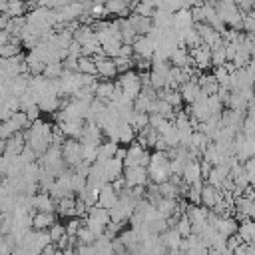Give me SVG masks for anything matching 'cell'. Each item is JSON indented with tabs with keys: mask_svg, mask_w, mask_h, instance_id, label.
<instances>
[{
	"mask_svg": "<svg viewBox=\"0 0 255 255\" xmlns=\"http://www.w3.org/2000/svg\"><path fill=\"white\" fill-rule=\"evenodd\" d=\"M60 151H62V159L68 167H76L80 161H82V145L78 139H72V137H66L64 143L60 145Z\"/></svg>",
	"mask_w": 255,
	"mask_h": 255,
	"instance_id": "6da1fadb",
	"label": "cell"
},
{
	"mask_svg": "<svg viewBox=\"0 0 255 255\" xmlns=\"http://www.w3.org/2000/svg\"><path fill=\"white\" fill-rule=\"evenodd\" d=\"M189 58H191V66H195L201 72H207V68L211 66V50L205 44H197L189 48Z\"/></svg>",
	"mask_w": 255,
	"mask_h": 255,
	"instance_id": "7a4b0ae2",
	"label": "cell"
},
{
	"mask_svg": "<svg viewBox=\"0 0 255 255\" xmlns=\"http://www.w3.org/2000/svg\"><path fill=\"white\" fill-rule=\"evenodd\" d=\"M193 28H195L197 34H199L201 44H205L209 50L215 48V46H221V44H223L221 34H219L217 30H213L209 24H205V22H197V24H193Z\"/></svg>",
	"mask_w": 255,
	"mask_h": 255,
	"instance_id": "3957f363",
	"label": "cell"
},
{
	"mask_svg": "<svg viewBox=\"0 0 255 255\" xmlns=\"http://www.w3.org/2000/svg\"><path fill=\"white\" fill-rule=\"evenodd\" d=\"M131 50H133V58L151 60L153 50H155V42L149 36H135L131 42Z\"/></svg>",
	"mask_w": 255,
	"mask_h": 255,
	"instance_id": "277c9868",
	"label": "cell"
},
{
	"mask_svg": "<svg viewBox=\"0 0 255 255\" xmlns=\"http://www.w3.org/2000/svg\"><path fill=\"white\" fill-rule=\"evenodd\" d=\"M92 58H94V62H96V76H98V78H102V80H114V78L118 76V70H116L112 58H108V56H104V54H96V56H92Z\"/></svg>",
	"mask_w": 255,
	"mask_h": 255,
	"instance_id": "5b68a950",
	"label": "cell"
},
{
	"mask_svg": "<svg viewBox=\"0 0 255 255\" xmlns=\"http://www.w3.org/2000/svg\"><path fill=\"white\" fill-rule=\"evenodd\" d=\"M124 181H126V187L145 185V183H147V169H145L143 165H129V167H124Z\"/></svg>",
	"mask_w": 255,
	"mask_h": 255,
	"instance_id": "8992f818",
	"label": "cell"
},
{
	"mask_svg": "<svg viewBox=\"0 0 255 255\" xmlns=\"http://www.w3.org/2000/svg\"><path fill=\"white\" fill-rule=\"evenodd\" d=\"M32 211H56V199L48 191H36L32 195Z\"/></svg>",
	"mask_w": 255,
	"mask_h": 255,
	"instance_id": "52a82bcc",
	"label": "cell"
},
{
	"mask_svg": "<svg viewBox=\"0 0 255 255\" xmlns=\"http://www.w3.org/2000/svg\"><path fill=\"white\" fill-rule=\"evenodd\" d=\"M36 106H38L40 112L54 114L56 110H60V106H62V98H60L58 94H54V92H46V94H42V96L38 98Z\"/></svg>",
	"mask_w": 255,
	"mask_h": 255,
	"instance_id": "ba28073f",
	"label": "cell"
},
{
	"mask_svg": "<svg viewBox=\"0 0 255 255\" xmlns=\"http://www.w3.org/2000/svg\"><path fill=\"white\" fill-rule=\"evenodd\" d=\"M100 207H106V209H112L116 203H118V191L112 187V183H104L98 191V201H96Z\"/></svg>",
	"mask_w": 255,
	"mask_h": 255,
	"instance_id": "9c48e42d",
	"label": "cell"
},
{
	"mask_svg": "<svg viewBox=\"0 0 255 255\" xmlns=\"http://www.w3.org/2000/svg\"><path fill=\"white\" fill-rule=\"evenodd\" d=\"M128 22L131 24V28L135 30L137 36H145V34H149V30L153 28L151 18H147V16H139V14H135V12H129Z\"/></svg>",
	"mask_w": 255,
	"mask_h": 255,
	"instance_id": "30bf717a",
	"label": "cell"
},
{
	"mask_svg": "<svg viewBox=\"0 0 255 255\" xmlns=\"http://www.w3.org/2000/svg\"><path fill=\"white\" fill-rule=\"evenodd\" d=\"M167 62H169L171 66H177V68H185V66H191L189 50H187L185 46H181V44L173 46V50H171V54H169Z\"/></svg>",
	"mask_w": 255,
	"mask_h": 255,
	"instance_id": "8fae6325",
	"label": "cell"
},
{
	"mask_svg": "<svg viewBox=\"0 0 255 255\" xmlns=\"http://www.w3.org/2000/svg\"><path fill=\"white\" fill-rule=\"evenodd\" d=\"M122 175H124V161L122 159L112 157V159L104 161V177H106L108 183H112L114 179H118Z\"/></svg>",
	"mask_w": 255,
	"mask_h": 255,
	"instance_id": "7c38bea8",
	"label": "cell"
},
{
	"mask_svg": "<svg viewBox=\"0 0 255 255\" xmlns=\"http://www.w3.org/2000/svg\"><path fill=\"white\" fill-rule=\"evenodd\" d=\"M217 199H219V189H215L213 185H209V183H205V181H203L201 191H199V205H203V207L211 209V207L215 205V201H217Z\"/></svg>",
	"mask_w": 255,
	"mask_h": 255,
	"instance_id": "4fadbf2b",
	"label": "cell"
},
{
	"mask_svg": "<svg viewBox=\"0 0 255 255\" xmlns=\"http://www.w3.org/2000/svg\"><path fill=\"white\" fill-rule=\"evenodd\" d=\"M177 92H179V96H181V100H183V104H191L199 94H201V90H199V86H197V82H191V80H187V82H183L179 88H177Z\"/></svg>",
	"mask_w": 255,
	"mask_h": 255,
	"instance_id": "5bb4252c",
	"label": "cell"
},
{
	"mask_svg": "<svg viewBox=\"0 0 255 255\" xmlns=\"http://www.w3.org/2000/svg\"><path fill=\"white\" fill-rule=\"evenodd\" d=\"M82 126H84V120H66V122H60L58 124V128L62 129V133L66 137H72V139H80Z\"/></svg>",
	"mask_w": 255,
	"mask_h": 255,
	"instance_id": "9a60e30c",
	"label": "cell"
},
{
	"mask_svg": "<svg viewBox=\"0 0 255 255\" xmlns=\"http://www.w3.org/2000/svg\"><path fill=\"white\" fill-rule=\"evenodd\" d=\"M181 181L185 185H191V183H197V181H203L201 179V173H199V161H187L183 171H181Z\"/></svg>",
	"mask_w": 255,
	"mask_h": 255,
	"instance_id": "2e32d148",
	"label": "cell"
},
{
	"mask_svg": "<svg viewBox=\"0 0 255 255\" xmlns=\"http://www.w3.org/2000/svg\"><path fill=\"white\" fill-rule=\"evenodd\" d=\"M56 221L54 211H34L32 213V229H48Z\"/></svg>",
	"mask_w": 255,
	"mask_h": 255,
	"instance_id": "e0dca14e",
	"label": "cell"
},
{
	"mask_svg": "<svg viewBox=\"0 0 255 255\" xmlns=\"http://www.w3.org/2000/svg\"><path fill=\"white\" fill-rule=\"evenodd\" d=\"M197 86H199V90H201L203 96H211V94H215L217 88H219V84L215 82L213 74H207V72H201V74L197 76Z\"/></svg>",
	"mask_w": 255,
	"mask_h": 255,
	"instance_id": "ac0fdd59",
	"label": "cell"
},
{
	"mask_svg": "<svg viewBox=\"0 0 255 255\" xmlns=\"http://www.w3.org/2000/svg\"><path fill=\"white\" fill-rule=\"evenodd\" d=\"M237 235L241 237L243 243H253V239H255V223H253V219H249V217L241 219L237 223Z\"/></svg>",
	"mask_w": 255,
	"mask_h": 255,
	"instance_id": "d6986e66",
	"label": "cell"
},
{
	"mask_svg": "<svg viewBox=\"0 0 255 255\" xmlns=\"http://www.w3.org/2000/svg\"><path fill=\"white\" fill-rule=\"evenodd\" d=\"M106 16H118V18H126V14H129V4H126L124 0H108L104 4Z\"/></svg>",
	"mask_w": 255,
	"mask_h": 255,
	"instance_id": "ffe728a7",
	"label": "cell"
},
{
	"mask_svg": "<svg viewBox=\"0 0 255 255\" xmlns=\"http://www.w3.org/2000/svg\"><path fill=\"white\" fill-rule=\"evenodd\" d=\"M112 94H114V80H100L96 84V90H94V98L102 100V102H110L112 100Z\"/></svg>",
	"mask_w": 255,
	"mask_h": 255,
	"instance_id": "44dd1931",
	"label": "cell"
},
{
	"mask_svg": "<svg viewBox=\"0 0 255 255\" xmlns=\"http://www.w3.org/2000/svg\"><path fill=\"white\" fill-rule=\"evenodd\" d=\"M215 231H217V233H221L223 237L237 233V219H235L233 215L219 217V219H217V225H215Z\"/></svg>",
	"mask_w": 255,
	"mask_h": 255,
	"instance_id": "7402d4cb",
	"label": "cell"
},
{
	"mask_svg": "<svg viewBox=\"0 0 255 255\" xmlns=\"http://www.w3.org/2000/svg\"><path fill=\"white\" fill-rule=\"evenodd\" d=\"M118 145H120V143H116V141H110V139H102V141L98 143V155H96V159H102V161H106V159H112V157L116 155V149H118Z\"/></svg>",
	"mask_w": 255,
	"mask_h": 255,
	"instance_id": "603a6c76",
	"label": "cell"
},
{
	"mask_svg": "<svg viewBox=\"0 0 255 255\" xmlns=\"http://www.w3.org/2000/svg\"><path fill=\"white\" fill-rule=\"evenodd\" d=\"M24 26H26V16H10L6 26H4V32L8 36H18Z\"/></svg>",
	"mask_w": 255,
	"mask_h": 255,
	"instance_id": "cb8c5ba5",
	"label": "cell"
},
{
	"mask_svg": "<svg viewBox=\"0 0 255 255\" xmlns=\"http://www.w3.org/2000/svg\"><path fill=\"white\" fill-rule=\"evenodd\" d=\"M100 46H102V54H104V56H108V58H116V56L120 54L122 40H120V38H116V36H112V38L104 40Z\"/></svg>",
	"mask_w": 255,
	"mask_h": 255,
	"instance_id": "d4e9b609",
	"label": "cell"
},
{
	"mask_svg": "<svg viewBox=\"0 0 255 255\" xmlns=\"http://www.w3.org/2000/svg\"><path fill=\"white\" fill-rule=\"evenodd\" d=\"M133 139H135L133 128H131L129 124H126V122H120V124H118V143L128 145V143H131Z\"/></svg>",
	"mask_w": 255,
	"mask_h": 255,
	"instance_id": "484cf974",
	"label": "cell"
},
{
	"mask_svg": "<svg viewBox=\"0 0 255 255\" xmlns=\"http://www.w3.org/2000/svg\"><path fill=\"white\" fill-rule=\"evenodd\" d=\"M78 72L80 74H90L96 76V62L92 56H80L78 58Z\"/></svg>",
	"mask_w": 255,
	"mask_h": 255,
	"instance_id": "4316f807",
	"label": "cell"
},
{
	"mask_svg": "<svg viewBox=\"0 0 255 255\" xmlns=\"http://www.w3.org/2000/svg\"><path fill=\"white\" fill-rule=\"evenodd\" d=\"M157 191L161 197H167V199H179V193H177V185L171 183L169 179L163 181V183H157Z\"/></svg>",
	"mask_w": 255,
	"mask_h": 255,
	"instance_id": "83f0119b",
	"label": "cell"
},
{
	"mask_svg": "<svg viewBox=\"0 0 255 255\" xmlns=\"http://www.w3.org/2000/svg\"><path fill=\"white\" fill-rule=\"evenodd\" d=\"M62 72H64L62 62H50V64H46V66H44L42 76H44V78H48V80H56V78H60V76H62Z\"/></svg>",
	"mask_w": 255,
	"mask_h": 255,
	"instance_id": "f1b7e54d",
	"label": "cell"
},
{
	"mask_svg": "<svg viewBox=\"0 0 255 255\" xmlns=\"http://www.w3.org/2000/svg\"><path fill=\"white\" fill-rule=\"evenodd\" d=\"M94 241H96V235L82 223V227L76 233V245H92Z\"/></svg>",
	"mask_w": 255,
	"mask_h": 255,
	"instance_id": "f546056e",
	"label": "cell"
},
{
	"mask_svg": "<svg viewBox=\"0 0 255 255\" xmlns=\"http://www.w3.org/2000/svg\"><path fill=\"white\" fill-rule=\"evenodd\" d=\"M151 102H153V100H149L147 96H143V94H137V96L133 98L131 106H133V110H135V112H143V114H149V110H151Z\"/></svg>",
	"mask_w": 255,
	"mask_h": 255,
	"instance_id": "4dcf8cb0",
	"label": "cell"
},
{
	"mask_svg": "<svg viewBox=\"0 0 255 255\" xmlns=\"http://www.w3.org/2000/svg\"><path fill=\"white\" fill-rule=\"evenodd\" d=\"M131 128H133V131L137 133L139 129H143L145 126H147V114H143V112H135L133 110V114H131V118H129V122H128Z\"/></svg>",
	"mask_w": 255,
	"mask_h": 255,
	"instance_id": "1f68e13d",
	"label": "cell"
},
{
	"mask_svg": "<svg viewBox=\"0 0 255 255\" xmlns=\"http://www.w3.org/2000/svg\"><path fill=\"white\" fill-rule=\"evenodd\" d=\"M8 120L12 122V126L16 128V131H22V129H26V128L30 126V122H28V118H26V114H24L22 110L14 112V114H12Z\"/></svg>",
	"mask_w": 255,
	"mask_h": 255,
	"instance_id": "d6a6232c",
	"label": "cell"
},
{
	"mask_svg": "<svg viewBox=\"0 0 255 255\" xmlns=\"http://www.w3.org/2000/svg\"><path fill=\"white\" fill-rule=\"evenodd\" d=\"M4 14H8V16H24L26 14L24 0H8V6H6Z\"/></svg>",
	"mask_w": 255,
	"mask_h": 255,
	"instance_id": "836d02e7",
	"label": "cell"
},
{
	"mask_svg": "<svg viewBox=\"0 0 255 255\" xmlns=\"http://www.w3.org/2000/svg\"><path fill=\"white\" fill-rule=\"evenodd\" d=\"M112 62H114L118 74H124V72H128V70L133 68V60L131 58H126V56H116V58H112Z\"/></svg>",
	"mask_w": 255,
	"mask_h": 255,
	"instance_id": "e575fe53",
	"label": "cell"
},
{
	"mask_svg": "<svg viewBox=\"0 0 255 255\" xmlns=\"http://www.w3.org/2000/svg\"><path fill=\"white\" fill-rule=\"evenodd\" d=\"M82 145V161L92 163L98 155V145L96 143H80Z\"/></svg>",
	"mask_w": 255,
	"mask_h": 255,
	"instance_id": "d590c367",
	"label": "cell"
},
{
	"mask_svg": "<svg viewBox=\"0 0 255 255\" xmlns=\"http://www.w3.org/2000/svg\"><path fill=\"white\" fill-rule=\"evenodd\" d=\"M48 235H50V241L52 243H56L58 239H62L64 235H66V231H64V223H60L58 219L48 227Z\"/></svg>",
	"mask_w": 255,
	"mask_h": 255,
	"instance_id": "8d00e7d4",
	"label": "cell"
},
{
	"mask_svg": "<svg viewBox=\"0 0 255 255\" xmlns=\"http://www.w3.org/2000/svg\"><path fill=\"white\" fill-rule=\"evenodd\" d=\"M225 62H227V58H225V52H223V44L211 48V66L217 68V66H223Z\"/></svg>",
	"mask_w": 255,
	"mask_h": 255,
	"instance_id": "74e56055",
	"label": "cell"
},
{
	"mask_svg": "<svg viewBox=\"0 0 255 255\" xmlns=\"http://www.w3.org/2000/svg\"><path fill=\"white\" fill-rule=\"evenodd\" d=\"M80 227H82V219L80 217H68V221L64 223L66 235H72V237H76V233H78Z\"/></svg>",
	"mask_w": 255,
	"mask_h": 255,
	"instance_id": "f35d334b",
	"label": "cell"
},
{
	"mask_svg": "<svg viewBox=\"0 0 255 255\" xmlns=\"http://www.w3.org/2000/svg\"><path fill=\"white\" fill-rule=\"evenodd\" d=\"M241 32H245V34H253L255 32V16H253V12L243 14V18H241Z\"/></svg>",
	"mask_w": 255,
	"mask_h": 255,
	"instance_id": "ab89813d",
	"label": "cell"
},
{
	"mask_svg": "<svg viewBox=\"0 0 255 255\" xmlns=\"http://www.w3.org/2000/svg\"><path fill=\"white\" fill-rule=\"evenodd\" d=\"M241 165H243V171L247 175V181L253 185V181H255V159L253 157H247L245 161H241Z\"/></svg>",
	"mask_w": 255,
	"mask_h": 255,
	"instance_id": "60d3db41",
	"label": "cell"
},
{
	"mask_svg": "<svg viewBox=\"0 0 255 255\" xmlns=\"http://www.w3.org/2000/svg\"><path fill=\"white\" fill-rule=\"evenodd\" d=\"M70 183H72V191H74V193H78L80 189H84V187H86V183H88V181H86V175H80V173H76V171H74V173H72Z\"/></svg>",
	"mask_w": 255,
	"mask_h": 255,
	"instance_id": "b9f144b4",
	"label": "cell"
},
{
	"mask_svg": "<svg viewBox=\"0 0 255 255\" xmlns=\"http://www.w3.org/2000/svg\"><path fill=\"white\" fill-rule=\"evenodd\" d=\"M12 133H16V128L12 126V122L10 120L0 122V139H8Z\"/></svg>",
	"mask_w": 255,
	"mask_h": 255,
	"instance_id": "7bdbcfd3",
	"label": "cell"
},
{
	"mask_svg": "<svg viewBox=\"0 0 255 255\" xmlns=\"http://www.w3.org/2000/svg\"><path fill=\"white\" fill-rule=\"evenodd\" d=\"M118 56H126V58H131V56H133L131 44H122V46H120V54H118Z\"/></svg>",
	"mask_w": 255,
	"mask_h": 255,
	"instance_id": "ee69618b",
	"label": "cell"
},
{
	"mask_svg": "<svg viewBox=\"0 0 255 255\" xmlns=\"http://www.w3.org/2000/svg\"><path fill=\"white\" fill-rule=\"evenodd\" d=\"M177 2H179V8H185V10H189V8L199 4V0H177Z\"/></svg>",
	"mask_w": 255,
	"mask_h": 255,
	"instance_id": "f6af8a7d",
	"label": "cell"
},
{
	"mask_svg": "<svg viewBox=\"0 0 255 255\" xmlns=\"http://www.w3.org/2000/svg\"><path fill=\"white\" fill-rule=\"evenodd\" d=\"M114 157H118V159H122L124 161V157H126V145H118V149H116V155Z\"/></svg>",
	"mask_w": 255,
	"mask_h": 255,
	"instance_id": "bcb514c9",
	"label": "cell"
},
{
	"mask_svg": "<svg viewBox=\"0 0 255 255\" xmlns=\"http://www.w3.org/2000/svg\"><path fill=\"white\" fill-rule=\"evenodd\" d=\"M92 2H96V4H106L108 0H92Z\"/></svg>",
	"mask_w": 255,
	"mask_h": 255,
	"instance_id": "7dc6e473",
	"label": "cell"
}]
</instances>
